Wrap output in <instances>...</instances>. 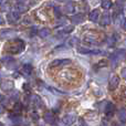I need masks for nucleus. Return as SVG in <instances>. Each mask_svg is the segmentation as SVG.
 <instances>
[{"instance_id": "nucleus-16", "label": "nucleus", "mask_w": 126, "mask_h": 126, "mask_svg": "<svg viewBox=\"0 0 126 126\" xmlns=\"http://www.w3.org/2000/svg\"><path fill=\"white\" fill-rule=\"evenodd\" d=\"M16 9H17V11L19 13H24L29 10V6L24 4L23 2H20V3H18L17 6H16Z\"/></svg>"}, {"instance_id": "nucleus-29", "label": "nucleus", "mask_w": 126, "mask_h": 126, "mask_svg": "<svg viewBox=\"0 0 126 126\" xmlns=\"http://www.w3.org/2000/svg\"><path fill=\"white\" fill-rule=\"evenodd\" d=\"M122 75L125 78V69H123V71H122Z\"/></svg>"}, {"instance_id": "nucleus-30", "label": "nucleus", "mask_w": 126, "mask_h": 126, "mask_svg": "<svg viewBox=\"0 0 126 126\" xmlns=\"http://www.w3.org/2000/svg\"><path fill=\"white\" fill-rule=\"evenodd\" d=\"M57 1H59V2H64V1H66V0H57Z\"/></svg>"}, {"instance_id": "nucleus-7", "label": "nucleus", "mask_w": 126, "mask_h": 126, "mask_svg": "<svg viewBox=\"0 0 126 126\" xmlns=\"http://www.w3.org/2000/svg\"><path fill=\"white\" fill-rule=\"evenodd\" d=\"M7 20H8V22H10V23H16L17 21L20 20V13L18 12V11H10V12H8V15H7Z\"/></svg>"}, {"instance_id": "nucleus-26", "label": "nucleus", "mask_w": 126, "mask_h": 126, "mask_svg": "<svg viewBox=\"0 0 126 126\" xmlns=\"http://www.w3.org/2000/svg\"><path fill=\"white\" fill-rule=\"evenodd\" d=\"M79 124H80V126H87L86 123H85V121L83 120V118H80V120H79Z\"/></svg>"}, {"instance_id": "nucleus-22", "label": "nucleus", "mask_w": 126, "mask_h": 126, "mask_svg": "<svg viewBox=\"0 0 126 126\" xmlns=\"http://www.w3.org/2000/svg\"><path fill=\"white\" fill-rule=\"evenodd\" d=\"M125 115H126V113H125V107H123V109L121 110V112H120V115H118V117H120V121H121L122 123H125V121H126Z\"/></svg>"}, {"instance_id": "nucleus-17", "label": "nucleus", "mask_w": 126, "mask_h": 126, "mask_svg": "<svg viewBox=\"0 0 126 126\" xmlns=\"http://www.w3.org/2000/svg\"><path fill=\"white\" fill-rule=\"evenodd\" d=\"M32 70H33L32 65L27 63V64H23V66H22V73L26 74V75H30L32 73Z\"/></svg>"}, {"instance_id": "nucleus-18", "label": "nucleus", "mask_w": 126, "mask_h": 126, "mask_svg": "<svg viewBox=\"0 0 126 126\" xmlns=\"http://www.w3.org/2000/svg\"><path fill=\"white\" fill-rule=\"evenodd\" d=\"M64 11L66 13H74L75 11V6H74L73 2H69L64 6Z\"/></svg>"}, {"instance_id": "nucleus-28", "label": "nucleus", "mask_w": 126, "mask_h": 126, "mask_svg": "<svg viewBox=\"0 0 126 126\" xmlns=\"http://www.w3.org/2000/svg\"><path fill=\"white\" fill-rule=\"evenodd\" d=\"M28 85H29V84H27V83H26V84H24V86H23L26 91H29V90H30V89H29V86H28Z\"/></svg>"}, {"instance_id": "nucleus-15", "label": "nucleus", "mask_w": 126, "mask_h": 126, "mask_svg": "<svg viewBox=\"0 0 126 126\" xmlns=\"http://www.w3.org/2000/svg\"><path fill=\"white\" fill-rule=\"evenodd\" d=\"M1 62H2V64L7 65V66L10 69L11 64H12V63H15V60H13L12 57H9V55H4V57L1 58Z\"/></svg>"}, {"instance_id": "nucleus-10", "label": "nucleus", "mask_w": 126, "mask_h": 126, "mask_svg": "<svg viewBox=\"0 0 126 126\" xmlns=\"http://www.w3.org/2000/svg\"><path fill=\"white\" fill-rule=\"evenodd\" d=\"M104 112L107 117H112L114 115V113H115V105H114V103H112V102L107 103L104 109Z\"/></svg>"}, {"instance_id": "nucleus-25", "label": "nucleus", "mask_w": 126, "mask_h": 126, "mask_svg": "<svg viewBox=\"0 0 126 126\" xmlns=\"http://www.w3.org/2000/svg\"><path fill=\"white\" fill-rule=\"evenodd\" d=\"M78 39L76 38H71V39L69 40V44L70 46H75V44H78Z\"/></svg>"}, {"instance_id": "nucleus-3", "label": "nucleus", "mask_w": 126, "mask_h": 126, "mask_svg": "<svg viewBox=\"0 0 126 126\" xmlns=\"http://www.w3.org/2000/svg\"><path fill=\"white\" fill-rule=\"evenodd\" d=\"M0 87H1L2 92L4 93H8V92H11L13 89H15V83L13 81H10V80H4L0 83Z\"/></svg>"}, {"instance_id": "nucleus-12", "label": "nucleus", "mask_w": 126, "mask_h": 126, "mask_svg": "<svg viewBox=\"0 0 126 126\" xmlns=\"http://www.w3.org/2000/svg\"><path fill=\"white\" fill-rule=\"evenodd\" d=\"M112 22V17L110 13L105 12L102 15V18H101V21H100V24L101 26H109V24H111Z\"/></svg>"}, {"instance_id": "nucleus-6", "label": "nucleus", "mask_w": 126, "mask_h": 126, "mask_svg": "<svg viewBox=\"0 0 126 126\" xmlns=\"http://www.w3.org/2000/svg\"><path fill=\"white\" fill-rule=\"evenodd\" d=\"M30 104L32 105L33 107H42V106H43V102H42V100L40 98V96L37 95V94H33V95H31V97H30Z\"/></svg>"}, {"instance_id": "nucleus-8", "label": "nucleus", "mask_w": 126, "mask_h": 126, "mask_svg": "<svg viewBox=\"0 0 126 126\" xmlns=\"http://www.w3.org/2000/svg\"><path fill=\"white\" fill-rule=\"evenodd\" d=\"M43 120L46 121V123L51 124V125H54L55 123H57V117H55L54 113H52V112H47V113H44Z\"/></svg>"}, {"instance_id": "nucleus-9", "label": "nucleus", "mask_w": 126, "mask_h": 126, "mask_svg": "<svg viewBox=\"0 0 126 126\" xmlns=\"http://www.w3.org/2000/svg\"><path fill=\"white\" fill-rule=\"evenodd\" d=\"M75 121H76V116L73 115V114H67V115H65L64 117L62 118L63 124L66 125V126L73 125L74 123H75Z\"/></svg>"}, {"instance_id": "nucleus-14", "label": "nucleus", "mask_w": 126, "mask_h": 126, "mask_svg": "<svg viewBox=\"0 0 126 126\" xmlns=\"http://www.w3.org/2000/svg\"><path fill=\"white\" fill-rule=\"evenodd\" d=\"M84 19H85L84 15H82V13H76V15H74L73 17L71 18V21L73 22L74 24H80L84 21Z\"/></svg>"}, {"instance_id": "nucleus-24", "label": "nucleus", "mask_w": 126, "mask_h": 126, "mask_svg": "<svg viewBox=\"0 0 126 126\" xmlns=\"http://www.w3.org/2000/svg\"><path fill=\"white\" fill-rule=\"evenodd\" d=\"M8 103H9V100H8V97H7V96H4V95H1V96H0V104H1V105H4V106H6Z\"/></svg>"}, {"instance_id": "nucleus-20", "label": "nucleus", "mask_w": 126, "mask_h": 126, "mask_svg": "<svg viewBox=\"0 0 126 126\" xmlns=\"http://www.w3.org/2000/svg\"><path fill=\"white\" fill-rule=\"evenodd\" d=\"M50 33H51L50 29L49 28H43V29H41V30L38 32V34L40 35V38H47V37L50 35Z\"/></svg>"}, {"instance_id": "nucleus-2", "label": "nucleus", "mask_w": 126, "mask_h": 126, "mask_svg": "<svg viewBox=\"0 0 126 126\" xmlns=\"http://www.w3.org/2000/svg\"><path fill=\"white\" fill-rule=\"evenodd\" d=\"M17 35V31L12 29H1L0 30V40H10Z\"/></svg>"}, {"instance_id": "nucleus-32", "label": "nucleus", "mask_w": 126, "mask_h": 126, "mask_svg": "<svg viewBox=\"0 0 126 126\" xmlns=\"http://www.w3.org/2000/svg\"><path fill=\"white\" fill-rule=\"evenodd\" d=\"M2 3V0H0V4H1Z\"/></svg>"}, {"instance_id": "nucleus-4", "label": "nucleus", "mask_w": 126, "mask_h": 126, "mask_svg": "<svg viewBox=\"0 0 126 126\" xmlns=\"http://www.w3.org/2000/svg\"><path fill=\"white\" fill-rule=\"evenodd\" d=\"M120 82H121V79L118 75L114 74L111 79H110V82H109V90L110 91H115L116 89L120 85Z\"/></svg>"}, {"instance_id": "nucleus-27", "label": "nucleus", "mask_w": 126, "mask_h": 126, "mask_svg": "<svg viewBox=\"0 0 126 126\" xmlns=\"http://www.w3.org/2000/svg\"><path fill=\"white\" fill-rule=\"evenodd\" d=\"M54 12H55V16H57V17H60V16H61L59 8H54Z\"/></svg>"}, {"instance_id": "nucleus-31", "label": "nucleus", "mask_w": 126, "mask_h": 126, "mask_svg": "<svg viewBox=\"0 0 126 126\" xmlns=\"http://www.w3.org/2000/svg\"><path fill=\"white\" fill-rule=\"evenodd\" d=\"M17 1H19V2H23V1H26V0H17Z\"/></svg>"}, {"instance_id": "nucleus-19", "label": "nucleus", "mask_w": 126, "mask_h": 126, "mask_svg": "<svg viewBox=\"0 0 126 126\" xmlns=\"http://www.w3.org/2000/svg\"><path fill=\"white\" fill-rule=\"evenodd\" d=\"M101 6H102L103 9L109 10V9H111L113 7V2L111 0H101Z\"/></svg>"}, {"instance_id": "nucleus-5", "label": "nucleus", "mask_w": 126, "mask_h": 126, "mask_svg": "<svg viewBox=\"0 0 126 126\" xmlns=\"http://www.w3.org/2000/svg\"><path fill=\"white\" fill-rule=\"evenodd\" d=\"M71 63V59H55L49 64V67H59Z\"/></svg>"}, {"instance_id": "nucleus-33", "label": "nucleus", "mask_w": 126, "mask_h": 126, "mask_svg": "<svg viewBox=\"0 0 126 126\" xmlns=\"http://www.w3.org/2000/svg\"><path fill=\"white\" fill-rule=\"evenodd\" d=\"M0 126H3V125H2V124H1V123H0Z\"/></svg>"}, {"instance_id": "nucleus-13", "label": "nucleus", "mask_w": 126, "mask_h": 126, "mask_svg": "<svg viewBox=\"0 0 126 126\" xmlns=\"http://www.w3.org/2000/svg\"><path fill=\"white\" fill-rule=\"evenodd\" d=\"M98 18H100V10L98 9H94L89 13V20L91 22H97Z\"/></svg>"}, {"instance_id": "nucleus-23", "label": "nucleus", "mask_w": 126, "mask_h": 126, "mask_svg": "<svg viewBox=\"0 0 126 126\" xmlns=\"http://www.w3.org/2000/svg\"><path fill=\"white\" fill-rule=\"evenodd\" d=\"M73 30H74V27L73 26H67V27H65V28L63 29L62 31H60V32L63 33V34H67V33L72 32Z\"/></svg>"}, {"instance_id": "nucleus-21", "label": "nucleus", "mask_w": 126, "mask_h": 126, "mask_svg": "<svg viewBox=\"0 0 126 126\" xmlns=\"http://www.w3.org/2000/svg\"><path fill=\"white\" fill-rule=\"evenodd\" d=\"M83 41H84V42H86V43H91V44H98L97 40H96L95 38L89 37V35H86V37H84V39H83Z\"/></svg>"}, {"instance_id": "nucleus-1", "label": "nucleus", "mask_w": 126, "mask_h": 126, "mask_svg": "<svg viewBox=\"0 0 126 126\" xmlns=\"http://www.w3.org/2000/svg\"><path fill=\"white\" fill-rule=\"evenodd\" d=\"M6 50L12 54H19L26 49V43L21 39H13L6 44Z\"/></svg>"}, {"instance_id": "nucleus-11", "label": "nucleus", "mask_w": 126, "mask_h": 126, "mask_svg": "<svg viewBox=\"0 0 126 126\" xmlns=\"http://www.w3.org/2000/svg\"><path fill=\"white\" fill-rule=\"evenodd\" d=\"M79 53H82V54H103L102 50H90V49H84V48H79L78 49Z\"/></svg>"}]
</instances>
